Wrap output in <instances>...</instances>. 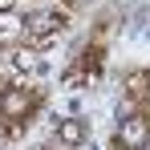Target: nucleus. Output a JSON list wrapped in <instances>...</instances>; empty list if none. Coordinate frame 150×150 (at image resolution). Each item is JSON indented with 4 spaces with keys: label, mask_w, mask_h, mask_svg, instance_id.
Returning a JSON list of instances; mask_svg holds the SVG:
<instances>
[{
    "label": "nucleus",
    "mask_w": 150,
    "mask_h": 150,
    "mask_svg": "<svg viewBox=\"0 0 150 150\" xmlns=\"http://www.w3.org/2000/svg\"><path fill=\"white\" fill-rule=\"evenodd\" d=\"M146 134H150L146 118H126L122 130H118V138H122L126 146H142V142H146Z\"/></svg>",
    "instance_id": "nucleus-1"
},
{
    "label": "nucleus",
    "mask_w": 150,
    "mask_h": 150,
    "mask_svg": "<svg viewBox=\"0 0 150 150\" xmlns=\"http://www.w3.org/2000/svg\"><path fill=\"white\" fill-rule=\"evenodd\" d=\"M49 28H61V16H53V12H37V16H28V33H49Z\"/></svg>",
    "instance_id": "nucleus-2"
},
{
    "label": "nucleus",
    "mask_w": 150,
    "mask_h": 150,
    "mask_svg": "<svg viewBox=\"0 0 150 150\" xmlns=\"http://www.w3.org/2000/svg\"><path fill=\"white\" fill-rule=\"evenodd\" d=\"M57 134H61V142H69V146H77V142L85 138V130H81V122H65L61 130H57Z\"/></svg>",
    "instance_id": "nucleus-3"
},
{
    "label": "nucleus",
    "mask_w": 150,
    "mask_h": 150,
    "mask_svg": "<svg viewBox=\"0 0 150 150\" xmlns=\"http://www.w3.org/2000/svg\"><path fill=\"white\" fill-rule=\"evenodd\" d=\"M16 69H28V73H37V69H41V57H37V53H16Z\"/></svg>",
    "instance_id": "nucleus-4"
},
{
    "label": "nucleus",
    "mask_w": 150,
    "mask_h": 150,
    "mask_svg": "<svg viewBox=\"0 0 150 150\" xmlns=\"http://www.w3.org/2000/svg\"><path fill=\"white\" fill-rule=\"evenodd\" d=\"M4 110H8V114H25V98H21L16 89H8V93H4Z\"/></svg>",
    "instance_id": "nucleus-5"
}]
</instances>
